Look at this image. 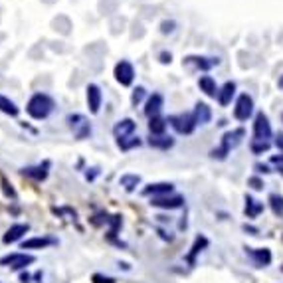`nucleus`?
Wrapping results in <instances>:
<instances>
[{
  "mask_svg": "<svg viewBox=\"0 0 283 283\" xmlns=\"http://www.w3.org/2000/svg\"><path fill=\"white\" fill-rule=\"evenodd\" d=\"M26 111H28V115L34 117V119H46V117L54 111V99H52L50 95H46V93H36V95L28 101Z\"/></svg>",
  "mask_w": 283,
  "mask_h": 283,
  "instance_id": "1",
  "label": "nucleus"
},
{
  "mask_svg": "<svg viewBox=\"0 0 283 283\" xmlns=\"http://www.w3.org/2000/svg\"><path fill=\"white\" fill-rule=\"evenodd\" d=\"M244 135H246V131H244V129L228 131V133L222 137V144H220L218 148H214V150L210 152V156H212V158H220V160H224V158L230 154V150H232V148H236V146L242 142Z\"/></svg>",
  "mask_w": 283,
  "mask_h": 283,
  "instance_id": "2",
  "label": "nucleus"
},
{
  "mask_svg": "<svg viewBox=\"0 0 283 283\" xmlns=\"http://www.w3.org/2000/svg\"><path fill=\"white\" fill-rule=\"evenodd\" d=\"M166 121H168V123L174 127V131H176V133H180V135H190V133L196 129V125H198L192 113L172 115V117H168Z\"/></svg>",
  "mask_w": 283,
  "mask_h": 283,
  "instance_id": "3",
  "label": "nucleus"
},
{
  "mask_svg": "<svg viewBox=\"0 0 283 283\" xmlns=\"http://www.w3.org/2000/svg\"><path fill=\"white\" fill-rule=\"evenodd\" d=\"M34 262H36V258H34V256H28V254H8V256H4V258H0V266H6V268H10V270H14V272L24 270L26 266H30V264H34Z\"/></svg>",
  "mask_w": 283,
  "mask_h": 283,
  "instance_id": "4",
  "label": "nucleus"
},
{
  "mask_svg": "<svg viewBox=\"0 0 283 283\" xmlns=\"http://www.w3.org/2000/svg\"><path fill=\"white\" fill-rule=\"evenodd\" d=\"M268 139H272V125L268 115L260 111L254 121V141H268Z\"/></svg>",
  "mask_w": 283,
  "mask_h": 283,
  "instance_id": "5",
  "label": "nucleus"
},
{
  "mask_svg": "<svg viewBox=\"0 0 283 283\" xmlns=\"http://www.w3.org/2000/svg\"><path fill=\"white\" fill-rule=\"evenodd\" d=\"M252 111H254V99H252V95L242 93V95L238 97V101H236L234 117H236L238 121H248L250 115H252Z\"/></svg>",
  "mask_w": 283,
  "mask_h": 283,
  "instance_id": "6",
  "label": "nucleus"
},
{
  "mask_svg": "<svg viewBox=\"0 0 283 283\" xmlns=\"http://www.w3.org/2000/svg\"><path fill=\"white\" fill-rule=\"evenodd\" d=\"M68 123H70V129L73 131V135L77 139H85L91 133V125L87 123V119L83 115H70Z\"/></svg>",
  "mask_w": 283,
  "mask_h": 283,
  "instance_id": "7",
  "label": "nucleus"
},
{
  "mask_svg": "<svg viewBox=\"0 0 283 283\" xmlns=\"http://www.w3.org/2000/svg\"><path fill=\"white\" fill-rule=\"evenodd\" d=\"M115 79L121 83V85H131L133 79H135V70L133 66L127 62V60H121L117 66H115Z\"/></svg>",
  "mask_w": 283,
  "mask_h": 283,
  "instance_id": "8",
  "label": "nucleus"
},
{
  "mask_svg": "<svg viewBox=\"0 0 283 283\" xmlns=\"http://www.w3.org/2000/svg\"><path fill=\"white\" fill-rule=\"evenodd\" d=\"M184 204V198L182 196H152L150 198V206L154 208H164V210H174V208H180Z\"/></svg>",
  "mask_w": 283,
  "mask_h": 283,
  "instance_id": "9",
  "label": "nucleus"
},
{
  "mask_svg": "<svg viewBox=\"0 0 283 283\" xmlns=\"http://www.w3.org/2000/svg\"><path fill=\"white\" fill-rule=\"evenodd\" d=\"M85 91H87V105H89V111H91L93 115H97L99 109H101V99H103L101 89H99V85L89 83Z\"/></svg>",
  "mask_w": 283,
  "mask_h": 283,
  "instance_id": "10",
  "label": "nucleus"
},
{
  "mask_svg": "<svg viewBox=\"0 0 283 283\" xmlns=\"http://www.w3.org/2000/svg\"><path fill=\"white\" fill-rule=\"evenodd\" d=\"M48 170H50V160H44V162L38 164V166L22 168V174H24V176H30V178H34V180H46Z\"/></svg>",
  "mask_w": 283,
  "mask_h": 283,
  "instance_id": "11",
  "label": "nucleus"
},
{
  "mask_svg": "<svg viewBox=\"0 0 283 283\" xmlns=\"http://www.w3.org/2000/svg\"><path fill=\"white\" fill-rule=\"evenodd\" d=\"M172 184L170 182H154V184H148L142 188V194L144 196H166L172 192Z\"/></svg>",
  "mask_w": 283,
  "mask_h": 283,
  "instance_id": "12",
  "label": "nucleus"
},
{
  "mask_svg": "<svg viewBox=\"0 0 283 283\" xmlns=\"http://www.w3.org/2000/svg\"><path fill=\"white\" fill-rule=\"evenodd\" d=\"M184 64L186 66H194V68H198V70H210V68H214L216 64H218V58H202V56H188L186 60H184Z\"/></svg>",
  "mask_w": 283,
  "mask_h": 283,
  "instance_id": "13",
  "label": "nucleus"
},
{
  "mask_svg": "<svg viewBox=\"0 0 283 283\" xmlns=\"http://www.w3.org/2000/svg\"><path fill=\"white\" fill-rule=\"evenodd\" d=\"M162 103H164L162 95H160V93H152V95L148 97V101H146V107H144V115H146L148 119L156 117V115L160 113V109H162Z\"/></svg>",
  "mask_w": 283,
  "mask_h": 283,
  "instance_id": "14",
  "label": "nucleus"
},
{
  "mask_svg": "<svg viewBox=\"0 0 283 283\" xmlns=\"http://www.w3.org/2000/svg\"><path fill=\"white\" fill-rule=\"evenodd\" d=\"M133 131H135V121H133V119H123V121H119V123L113 127V133H115L117 141L127 139V137H133Z\"/></svg>",
  "mask_w": 283,
  "mask_h": 283,
  "instance_id": "15",
  "label": "nucleus"
},
{
  "mask_svg": "<svg viewBox=\"0 0 283 283\" xmlns=\"http://www.w3.org/2000/svg\"><path fill=\"white\" fill-rule=\"evenodd\" d=\"M28 230H30L28 224H14V226L8 228V232H6L4 238H2V242H4V244H14V242H18Z\"/></svg>",
  "mask_w": 283,
  "mask_h": 283,
  "instance_id": "16",
  "label": "nucleus"
},
{
  "mask_svg": "<svg viewBox=\"0 0 283 283\" xmlns=\"http://www.w3.org/2000/svg\"><path fill=\"white\" fill-rule=\"evenodd\" d=\"M246 252L254 258V262L258 264V268H266L272 264V252L268 248H262V250H254V248H246Z\"/></svg>",
  "mask_w": 283,
  "mask_h": 283,
  "instance_id": "17",
  "label": "nucleus"
},
{
  "mask_svg": "<svg viewBox=\"0 0 283 283\" xmlns=\"http://www.w3.org/2000/svg\"><path fill=\"white\" fill-rule=\"evenodd\" d=\"M234 93H236V83H234V81H226V83L222 85V89L218 91V103H220L222 107L230 105Z\"/></svg>",
  "mask_w": 283,
  "mask_h": 283,
  "instance_id": "18",
  "label": "nucleus"
},
{
  "mask_svg": "<svg viewBox=\"0 0 283 283\" xmlns=\"http://www.w3.org/2000/svg\"><path fill=\"white\" fill-rule=\"evenodd\" d=\"M198 87H200V91H204L208 97H218V85H216V81H214L212 75H202V77L198 79Z\"/></svg>",
  "mask_w": 283,
  "mask_h": 283,
  "instance_id": "19",
  "label": "nucleus"
},
{
  "mask_svg": "<svg viewBox=\"0 0 283 283\" xmlns=\"http://www.w3.org/2000/svg\"><path fill=\"white\" fill-rule=\"evenodd\" d=\"M192 115H194V119H196V123L198 125H206V123H210V119H212V111H210V107L206 105V103H196V107H194V111H192Z\"/></svg>",
  "mask_w": 283,
  "mask_h": 283,
  "instance_id": "20",
  "label": "nucleus"
},
{
  "mask_svg": "<svg viewBox=\"0 0 283 283\" xmlns=\"http://www.w3.org/2000/svg\"><path fill=\"white\" fill-rule=\"evenodd\" d=\"M264 212V204L252 196H246V208H244V214L248 218H258L260 214Z\"/></svg>",
  "mask_w": 283,
  "mask_h": 283,
  "instance_id": "21",
  "label": "nucleus"
},
{
  "mask_svg": "<svg viewBox=\"0 0 283 283\" xmlns=\"http://www.w3.org/2000/svg\"><path fill=\"white\" fill-rule=\"evenodd\" d=\"M52 244H56V240H52V238H32V240L22 242V250H42Z\"/></svg>",
  "mask_w": 283,
  "mask_h": 283,
  "instance_id": "22",
  "label": "nucleus"
},
{
  "mask_svg": "<svg viewBox=\"0 0 283 283\" xmlns=\"http://www.w3.org/2000/svg\"><path fill=\"white\" fill-rule=\"evenodd\" d=\"M166 119H162V117H152V119H148V131H150V135H164V131H166Z\"/></svg>",
  "mask_w": 283,
  "mask_h": 283,
  "instance_id": "23",
  "label": "nucleus"
},
{
  "mask_svg": "<svg viewBox=\"0 0 283 283\" xmlns=\"http://www.w3.org/2000/svg\"><path fill=\"white\" fill-rule=\"evenodd\" d=\"M148 144L156 146V148H170L174 144V141H172V137H166V135H150Z\"/></svg>",
  "mask_w": 283,
  "mask_h": 283,
  "instance_id": "24",
  "label": "nucleus"
},
{
  "mask_svg": "<svg viewBox=\"0 0 283 283\" xmlns=\"http://www.w3.org/2000/svg\"><path fill=\"white\" fill-rule=\"evenodd\" d=\"M206 246H208V240H206L204 236H198V238L194 240L192 252H190V254H188V258H186V260H188V264H194V258H196V256H198V254H200V252L206 248Z\"/></svg>",
  "mask_w": 283,
  "mask_h": 283,
  "instance_id": "25",
  "label": "nucleus"
},
{
  "mask_svg": "<svg viewBox=\"0 0 283 283\" xmlns=\"http://www.w3.org/2000/svg\"><path fill=\"white\" fill-rule=\"evenodd\" d=\"M137 184H141V176L139 174H123L121 176V186H125L127 192H133L137 188Z\"/></svg>",
  "mask_w": 283,
  "mask_h": 283,
  "instance_id": "26",
  "label": "nucleus"
},
{
  "mask_svg": "<svg viewBox=\"0 0 283 283\" xmlns=\"http://www.w3.org/2000/svg\"><path fill=\"white\" fill-rule=\"evenodd\" d=\"M0 111H2V113H6V115H10V117H16L20 109L16 107V103H14V101H10L8 97L0 95Z\"/></svg>",
  "mask_w": 283,
  "mask_h": 283,
  "instance_id": "27",
  "label": "nucleus"
},
{
  "mask_svg": "<svg viewBox=\"0 0 283 283\" xmlns=\"http://www.w3.org/2000/svg\"><path fill=\"white\" fill-rule=\"evenodd\" d=\"M270 206L278 218H283V196L282 194H272L270 196Z\"/></svg>",
  "mask_w": 283,
  "mask_h": 283,
  "instance_id": "28",
  "label": "nucleus"
},
{
  "mask_svg": "<svg viewBox=\"0 0 283 283\" xmlns=\"http://www.w3.org/2000/svg\"><path fill=\"white\" fill-rule=\"evenodd\" d=\"M117 144H119L123 150H129L131 146H139V144H141V139H139V137H127V139L117 141Z\"/></svg>",
  "mask_w": 283,
  "mask_h": 283,
  "instance_id": "29",
  "label": "nucleus"
},
{
  "mask_svg": "<svg viewBox=\"0 0 283 283\" xmlns=\"http://www.w3.org/2000/svg\"><path fill=\"white\" fill-rule=\"evenodd\" d=\"M252 150H254L256 154L268 152V150H270V142H268V141H254V142H252Z\"/></svg>",
  "mask_w": 283,
  "mask_h": 283,
  "instance_id": "30",
  "label": "nucleus"
},
{
  "mask_svg": "<svg viewBox=\"0 0 283 283\" xmlns=\"http://www.w3.org/2000/svg\"><path fill=\"white\" fill-rule=\"evenodd\" d=\"M142 97H144V87H141V85H139V87H137V89L133 91V97H131V103H133V105H139V103H141V101H142Z\"/></svg>",
  "mask_w": 283,
  "mask_h": 283,
  "instance_id": "31",
  "label": "nucleus"
},
{
  "mask_svg": "<svg viewBox=\"0 0 283 283\" xmlns=\"http://www.w3.org/2000/svg\"><path fill=\"white\" fill-rule=\"evenodd\" d=\"M111 222H113V224H111V230H109V238L113 240L115 234H117V230H119V226H121V216H113Z\"/></svg>",
  "mask_w": 283,
  "mask_h": 283,
  "instance_id": "32",
  "label": "nucleus"
},
{
  "mask_svg": "<svg viewBox=\"0 0 283 283\" xmlns=\"http://www.w3.org/2000/svg\"><path fill=\"white\" fill-rule=\"evenodd\" d=\"M91 282H93V283H115V280H113V278H109V276L93 274V276H91Z\"/></svg>",
  "mask_w": 283,
  "mask_h": 283,
  "instance_id": "33",
  "label": "nucleus"
},
{
  "mask_svg": "<svg viewBox=\"0 0 283 283\" xmlns=\"http://www.w3.org/2000/svg\"><path fill=\"white\" fill-rule=\"evenodd\" d=\"M248 184H250L254 190H262V188H264V180H262V178H258V176L248 178Z\"/></svg>",
  "mask_w": 283,
  "mask_h": 283,
  "instance_id": "34",
  "label": "nucleus"
},
{
  "mask_svg": "<svg viewBox=\"0 0 283 283\" xmlns=\"http://www.w3.org/2000/svg\"><path fill=\"white\" fill-rule=\"evenodd\" d=\"M174 26H176V24H174L172 20H168V22H162V24H160V30H162V34H170V32L174 30Z\"/></svg>",
  "mask_w": 283,
  "mask_h": 283,
  "instance_id": "35",
  "label": "nucleus"
},
{
  "mask_svg": "<svg viewBox=\"0 0 283 283\" xmlns=\"http://www.w3.org/2000/svg\"><path fill=\"white\" fill-rule=\"evenodd\" d=\"M2 186H4V192H6V196H14V190H12V186L6 182V178H2Z\"/></svg>",
  "mask_w": 283,
  "mask_h": 283,
  "instance_id": "36",
  "label": "nucleus"
},
{
  "mask_svg": "<svg viewBox=\"0 0 283 283\" xmlns=\"http://www.w3.org/2000/svg\"><path fill=\"white\" fill-rule=\"evenodd\" d=\"M276 146H278L280 150H283V133H280V135L276 137Z\"/></svg>",
  "mask_w": 283,
  "mask_h": 283,
  "instance_id": "37",
  "label": "nucleus"
},
{
  "mask_svg": "<svg viewBox=\"0 0 283 283\" xmlns=\"http://www.w3.org/2000/svg\"><path fill=\"white\" fill-rule=\"evenodd\" d=\"M256 170H258V172H264V174H268V172H272V170H270L268 166H264V164H256Z\"/></svg>",
  "mask_w": 283,
  "mask_h": 283,
  "instance_id": "38",
  "label": "nucleus"
},
{
  "mask_svg": "<svg viewBox=\"0 0 283 283\" xmlns=\"http://www.w3.org/2000/svg\"><path fill=\"white\" fill-rule=\"evenodd\" d=\"M160 62H162V64H170V54H166V52L160 54Z\"/></svg>",
  "mask_w": 283,
  "mask_h": 283,
  "instance_id": "39",
  "label": "nucleus"
},
{
  "mask_svg": "<svg viewBox=\"0 0 283 283\" xmlns=\"http://www.w3.org/2000/svg\"><path fill=\"white\" fill-rule=\"evenodd\" d=\"M272 160H274V162H283V154H282V156H274Z\"/></svg>",
  "mask_w": 283,
  "mask_h": 283,
  "instance_id": "40",
  "label": "nucleus"
},
{
  "mask_svg": "<svg viewBox=\"0 0 283 283\" xmlns=\"http://www.w3.org/2000/svg\"><path fill=\"white\" fill-rule=\"evenodd\" d=\"M282 270H283V268H282Z\"/></svg>",
  "mask_w": 283,
  "mask_h": 283,
  "instance_id": "41",
  "label": "nucleus"
}]
</instances>
